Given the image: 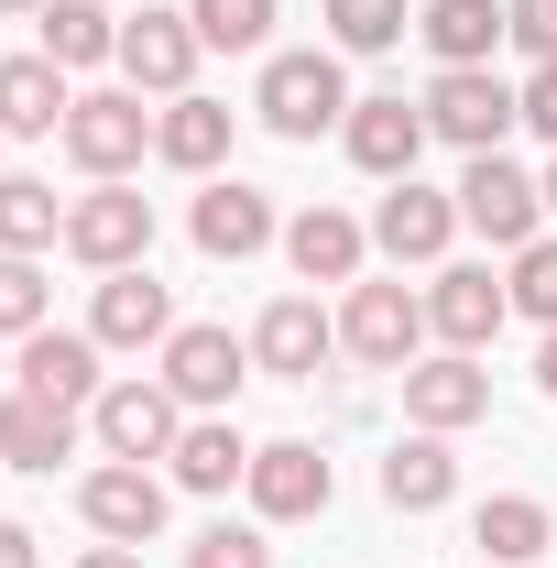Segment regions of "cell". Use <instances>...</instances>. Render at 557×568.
I'll list each match as a JSON object with an SVG mask.
<instances>
[{"mask_svg": "<svg viewBox=\"0 0 557 568\" xmlns=\"http://www.w3.org/2000/svg\"><path fill=\"white\" fill-rule=\"evenodd\" d=\"M88 339H99V351H153V339H175V295L153 284V263H132V274H99Z\"/></svg>", "mask_w": 557, "mask_h": 568, "instance_id": "cell-17", "label": "cell"}, {"mask_svg": "<svg viewBox=\"0 0 557 568\" xmlns=\"http://www.w3.org/2000/svg\"><path fill=\"white\" fill-rule=\"evenodd\" d=\"M405 416H416L426 437L482 426V416H492V372H482V351H437V361H416V372H405Z\"/></svg>", "mask_w": 557, "mask_h": 568, "instance_id": "cell-13", "label": "cell"}, {"mask_svg": "<svg viewBox=\"0 0 557 568\" xmlns=\"http://www.w3.org/2000/svg\"><path fill=\"white\" fill-rule=\"evenodd\" d=\"M67 241V197L44 175H0V252H55Z\"/></svg>", "mask_w": 557, "mask_h": 568, "instance_id": "cell-29", "label": "cell"}, {"mask_svg": "<svg viewBox=\"0 0 557 568\" xmlns=\"http://www.w3.org/2000/svg\"><path fill=\"white\" fill-rule=\"evenodd\" d=\"M22 394L88 416V405L110 394V383H99V339H88V328H33V339H22Z\"/></svg>", "mask_w": 557, "mask_h": 568, "instance_id": "cell-18", "label": "cell"}, {"mask_svg": "<svg viewBox=\"0 0 557 568\" xmlns=\"http://www.w3.org/2000/svg\"><path fill=\"white\" fill-rule=\"evenodd\" d=\"M514 44H525L536 67H557V0H514Z\"/></svg>", "mask_w": 557, "mask_h": 568, "instance_id": "cell-35", "label": "cell"}, {"mask_svg": "<svg viewBox=\"0 0 557 568\" xmlns=\"http://www.w3.org/2000/svg\"><path fill=\"white\" fill-rule=\"evenodd\" d=\"M252 110H263V132L317 142V132H340V121H350V77H340V55H263Z\"/></svg>", "mask_w": 557, "mask_h": 568, "instance_id": "cell-3", "label": "cell"}, {"mask_svg": "<svg viewBox=\"0 0 557 568\" xmlns=\"http://www.w3.org/2000/svg\"><path fill=\"white\" fill-rule=\"evenodd\" d=\"M77 568H142V558H132V547H110V536H99V547H88Z\"/></svg>", "mask_w": 557, "mask_h": 568, "instance_id": "cell-38", "label": "cell"}, {"mask_svg": "<svg viewBox=\"0 0 557 568\" xmlns=\"http://www.w3.org/2000/svg\"><path fill=\"white\" fill-rule=\"evenodd\" d=\"M536 394L557 405V328H547V351H536Z\"/></svg>", "mask_w": 557, "mask_h": 568, "instance_id": "cell-39", "label": "cell"}, {"mask_svg": "<svg viewBox=\"0 0 557 568\" xmlns=\"http://www.w3.org/2000/svg\"><path fill=\"white\" fill-rule=\"evenodd\" d=\"M328 11V33H340V55H383V44H405L416 22H405V0H317Z\"/></svg>", "mask_w": 557, "mask_h": 568, "instance_id": "cell-31", "label": "cell"}, {"mask_svg": "<svg viewBox=\"0 0 557 568\" xmlns=\"http://www.w3.org/2000/svg\"><path fill=\"white\" fill-rule=\"evenodd\" d=\"M230 132H241V110H230V99H198V88L153 110V153H164L175 175H219V153H230Z\"/></svg>", "mask_w": 557, "mask_h": 568, "instance_id": "cell-21", "label": "cell"}, {"mask_svg": "<svg viewBox=\"0 0 557 568\" xmlns=\"http://www.w3.org/2000/svg\"><path fill=\"white\" fill-rule=\"evenodd\" d=\"M416 33H426L437 67H492V44H514V11L503 0H426Z\"/></svg>", "mask_w": 557, "mask_h": 568, "instance_id": "cell-23", "label": "cell"}, {"mask_svg": "<svg viewBox=\"0 0 557 568\" xmlns=\"http://www.w3.org/2000/svg\"><path fill=\"white\" fill-rule=\"evenodd\" d=\"M503 317H514V284H492V263H437V284H426V328H437L448 351H492Z\"/></svg>", "mask_w": 557, "mask_h": 568, "instance_id": "cell-11", "label": "cell"}, {"mask_svg": "<svg viewBox=\"0 0 557 568\" xmlns=\"http://www.w3.org/2000/svg\"><path fill=\"white\" fill-rule=\"evenodd\" d=\"M340 142H350V164L361 175H416V153H426V110H405V99H350V121H340Z\"/></svg>", "mask_w": 557, "mask_h": 568, "instance_id": "cell-19", "label": "cell"}, {"mask_svg": "<svg viewBox=\"0 0 557 568\" xmlns=\"http://www.w3.org/2000/svg\"><path fill=\"white\" fill-rule=\"evenodd\" d=\"M230 481H252V437L230 416H186V437H175V493H230Z\"/></svg>", "mask_w": 557, "mask_h": 568, "instance_id": "cell-27", "label": "cell"}, {"mask_svg": "<svg viewBox=\"0 0 557 568\" xmlns=\"http://www.w3.org/2000/svg\"><path fill=\"white\" fill-rule=\"evenodd\" d=\"M416 110H426V132L459 142V153H503V132L525 121V99H514L492 67H437V88H426Z\"/></svg>", "mask_w": 557, "mask_h": 568, "instance_id": "cell-4", "label": "cell"}, {"mask_svg": "<svg viewBox=\"0 0 557 568\" xmlns=\"http://www.w3.org/2000/svg\"><path fill=\"white\" fill-rule=\"evenodd\" d=\"M557 536V514L536 493H492L482 514H470V547H482V568H536Z\"/></svg>", "mask_w": 557, "mask_h": 568, "instance_id": "cell-24", "label": "cell"}, {"mask_svg": "<svg viewBox=\"0 0 557 568\" xmlns=\"http://www.w3.org/2000/svg\"><path fill=\"white\" fill-rule=\"evenodd\" d=\"M536 219H547V186H536L525 164H503V153H470V175H459V230H482V241H503V252H525Z\"/></svg>", "mask_w": 557, "mask_h": 568, "instance_id": "cell-8", "label": "cell"}, {"mask_svg": "<svg viewBox=\"0 0 557 568\" xmlns=\"http://www.w3.org/2000/svg\"><path fill=\"white\" fill-rule=\"evenodd\" d=\"M340 351L372 361V372H416L426 361V295H405V284H350Z\"/></svg>", "mask_w": 557, "mask_h": 568, "instance_id": "cell-5", "label": "cell"}, {"mask_svg": "<svg viewBox=\"0 0 557 568\" xmlns=\"http://www.w3.org/2000/svg\"><path fill=\"white\" fill-rule=\"evenodd\" d=\"M33 11H44V0H0V22H33Z\"/></svg>", "mask_w": 557, "mask_h": 568, "instance_id": "cell-40", "label": "cell"}, {"mask_svg": "<svg viewBox=\"0 0 557 568\" xmlns=\"http://www.w3.org/2000/svg\"><path fill=\"white\" fill-rule=\"evenodd\" d=\"M514 99H525V132H547V142H557V67H536Z\"/></svg>", "mask_w": 557, "mask_h": 568, "instance_id": "cell-36", "label": "cell"}, {"mask_svg": "<svg viewBox=\"0 0 557 568\" xmlns=\"http://www.w3.org/2000/svg\"><path fill=\"white\" fill-rule=\"evenodd\" d=\"M44 306H55V295H44V274H33V252H0V328L33 339V328H55Z\"/></svg>", "mask_w": 557, "mask_h": 568, "instance_id": "cell-32", "label": "cell"}, {"mask_svg": "<svg viewBox=\"0 0 557 568\" xmlns=\"http://www.w3.org/2000/svg\"><path fill=\"white\" fill-rule=\"evenodd\" d=\"M67 110H77V88H67L55 55H0V132H11V142L67 132Z\"/></svg>", "mask_w": 557, "mask_h": 568, "instance_id": "cell-20", "label": "cell"}, {"mask_svg": "<svg viewBox=\"0 0 557 568\" xmlns=\"http://www.w3.org/2000/svg\"><path fill=\"white\" fill-rule=\"evenodd\" d=\"M274 11L284 0H186L198 44H219V55H263V44H274Z\"/></svg>", "mask_w": 557, "mask_h": 568, "instance_id": "cell-30", "label": "cell"}, {"mask_svg": "<svg viewBox=\"0 0 557 568\" xmlns=\"http://www.w3.org/2000/svg\"><path fill=\"white\" fill-rule=\"evenodd\" d=\"M448 241H459V186L437 197L416 175H394L383 209H372V252H383V263H448Z\"/></svg>", "mask_w": 557, "mask_h": 568, "instance_id": "cell-9", "label": "cell"}, {"mask_svg": "<svg viewBox=\"0 0 557 568\" xmlns=\"http://www.w3.org/2000/svg\"><path fill=\"white\" fill-rule=\"evenodd\" d=\"M77 514H88V536H110V547H153V536H164V481H153L142 459H110V470L77 481Z\"/></svg>", "mask_w": 557, "mask_h": 568, "instance_id": "cell-12", "label": "cell"}, {"mask_svg": "<svg viewBox=\"0 0 557 568\" xmlns=\"http://www.w3.org/2000/svg\"><path fill=\"white\" fill-rule=\"evenodd\" d=\"M67 252L88 263V274H132V263H153V197H142L132 175L67 197Z\"/></svg>", "mask_w": 557, "mask_h": 568, "instance_id": "cell-1", "label": "cell"}, {"mask_svg": "<svg viewBox=\"0 0 557 568\" xmlns=\"http://www.w3.org/2000/svg\"><path fill=\"white\" fill-rule=\"evenodd\" d=\"M514 306H525L536 328H557V241H547V230L514 252Z\"/></svg>", "mask_w": 557, "mask_h": 568, "instance_id": "cell-33", "label": "cell"}, {"mask_svg": "<svg viewBox=\"0 0 557 568\" xmlns=\"http://www.w3.org/2000/svg\"><path fill=\"white\" fill-rule=\"evenodd\" d=\"M361 252H372V230L350 209H295L284 219V263L306 284H361Z\"/></svg>", "mask_w": 557, "mask_h": 568, "instance_id": "cell-22", "label": "cell"}, {"mask_svg": "<svg viewBox=\"0 0 557 568\" xmlns=\"http://www.w3.org/2000/svg\"><path fill=\"white\" fill-rule=\"evenodd\" d=\"M328 459H317V437H274V448H252V514L263 525H306V514H328Z\"/></svg>", "mask_w": 557, "mask_h": 568, "instance_id": "cell-15", "label": "cell"}, {"mask_svg": "<svg viewBox=\"0 0 557 568\" xmlns=\"http://www.w3.org/2000/svg\"><path fill=\"white\" fill-rule=\"evenodd\" d=\"M33 33H44V44H33V55H55V67H121V22H110V0H44V11H33Z\"/></svg>", "mask_w": 557, "mask_h": 568, "instance_id": "cell-25", "label": "cell"}, {"mask_svg": "<svg viewBox=\"0 0 557 568\" xmlns=\"http://www.w3.org/2000/svg\"><path fill=\"white\" fill-rule=\"evenodd\" d=\"M198 22L186 11H164V0H142L132 22H121V88H142V99H186V77H198Z\"/></svg>", "mask_w": 557, "mask_h": 568, "instance_id": "cell-7", "label": "cell"}, {"mask_svg": "<svg viewBox=\"0 0 557 568\" xmlns=\"http://www.w3.org/2000/svg\"><path fill=\"white\" fill-rule=\"evenodd\" d=\"M55 459H77V416L44 405V394H11L0 405V470H44L55 481Z\"/></svg>", "mask_w": 557, "mask_h": 568, "instance_id": "cell-26", "label": "cell"}, {"mask_svg": "<svg viewBox=\"0 0 557 568\" xmlns=\"http://www.w3.org/2000/svg\"><path fill=\"white\" fill-rule=\"evenodd\" d=\"M186 568H274V547H263V525H209L186 547Z\"/></svg>", "mask_w": 557, "mask_h": 568, "instance_id": "cell-34", "label": "cell"}, {"mask_svg": "<svg viewBox=\"0 0 557 568\" xmlns=\"http://www.w3.org/2000/svg\"><path fill=\"white\" fill-rule=\"evenodd\" d=\"M186 230H198V252H209V263H252L263 241H284L274 197H263V186H241V175H209V186H198V219H186Z\"/></svg>", "mask_w": 557, "mask_h": 568, "instance_id": "cell-16", "label": "cell"}, {"mask_svg": "<svg viewBox=\"0 0 557 568\" xmlns=\"http://www.w3.org/2000/svg\"><path fill=\"white\" fill-rule=\"evenodd\" d=\"M328 351H340V317H328L317 295H274V306L252 317V361H263L274 383H317Z\"/></svg>", "mask_w": 557, "mask_h": 568, "instance_id": "cell-14", "label": "cell"}, {"mask_svg": "<svg viewBox=\"0 0 557 568\" xmlns=\"http://www.w3.org/2000/svg\"><path fill=\"white\" fill-rule=\"evenodd\" d=\"M55 142H67V164L88 186H110V175H132L142 153H153V110H142V88H88Z\"/></svg>", "mask_w": 557, "mask_h": 568, "instance_id": "cell-2", "label": "cell"}, {"mask_svg": "<svg viewBox=\"0 0 557 568\" xmlns=\"http://www.w3.org/2000/svg\"><path fill=\"white\" fill-rule=\"evenodd\" d=\"M459 493V459H448V437H405V448H394V459H383V503H394V514H437V503Z\"/></svg>", "mask_w": 557, "mask_h": 568, "instance_id": "cell-28", "label": "cell"}, {"mask_svg": "<svg viewBox=\"0 0 557 568\" xmlns=\"http://www.w3.org/2000/svg\"><path fill=\"white\" fill-rule=\"evenodd\" d=\"M88 426H99V448H110V459H175L186 405L164 394V372H132V383H110V394L88 405Z\"/></svg>", "mask_w": 557, "mask_h": 568, "instance_id": "cell-6", "label": "cell"}, {"mask_svg": "<svg viewBox=\"0 0 557 568\" xmlns=\"http://www.w3.org/2000/svg\"><path fill=\"white\" fill-rule=\"evenodd\" d=\"M0 142H11V132H0Z\"/></svg>", "mask_w": 557, "mask_h": 568, "instance_id": "cell-42", "label": "cell"}, {"mask_svg": "<svg viewBox=\"0 0 557 568\" xmlns=\"http://www.w3.org/2000/svg\"><path fill=\"white\" fill-rule=\"evenodd\" d=\"M536 186H547V209H557V164H547V175H536Z\"/></svg>", "mask_w": 557, "mask_h": 568, "instance_id": "cell-41", "label": "cell"}, {"mask_svg": "<svg viewBox=\"0 0 557 568\" xmlns=\"http://www.w3.org/2000/svg\"><path fill=\"white\" fill-rule=\"evenodd\" d=\"M0 568H44V536H33V525H11V514H0Z\"/></svg>", "mask_w": 557, "mask_h": 568, "instance_id": "cell-37", "label": "cell"}, {"mask_svg": "<svg viewBox=\"0 0 557 568\" xmlns=\"http://www.w3.org/2000/svg\"><path fill=\"white\" fill-rule=\"evenodd\" d=\"M252 372H263V361H252V339H230V328H175V339H164V394L198 405V416H219Z\"/></svg>", "mask_w": 557, "mask_h": 568, "instance_id": "cell-10", "label": "cell"}]
</instances>
